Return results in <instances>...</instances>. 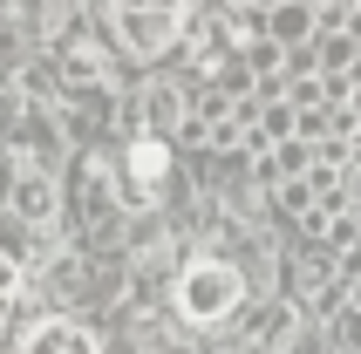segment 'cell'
<instances>
[{
    "instance_id": "6da1fadb",
    "label": "cell",
    "mask_w": 361,
    "mask_h": 354,
    "mask_svg": "<svg viewBox=\"0 0 361 354\" xmlns=\"http://www.w3.org/2000/svg\"><path fill=\"white\" fill-rule=\"evenodd\" d=\"M184 28H191V0H109V35L137 61H157L164 48H178Z\"/></svg>"
},
{
    "instance_id": "7a4b0ae2",
    "label": "cell",
    "mask_w": 361,
    "mask_h": 354,
    "mask_svg": "<svg viewBox=\"0 0 361 354\" xmlns=\"http://www.w3.org/2000/svg\"><path fill=\"white\" fill-rule=\"evenodd\" d=\"M239 300H245V279L232 273L225 259H191L178 273V314L191 320V327H219Z\"/></svg>"
},
{
    "instance_id": "3957f363",
    "label": "cell",
    "mask_w": 361,
    "mask_h": 354,
    "mask_svg": "<svg viewBox=\"0 0 361 354\" xmlns=\"http://www.w3.org/2000/svg\"><path fill=\"white\" fill-rule=\"evenodd\" d=\"M7 212H14L20 225H55L61 191H55V177H48V164H35V157L14 164V177H7Z\"/></svg>"
},
{
    "instance_id": "277c9868",
    "label": "cell",
    "mask_w": 361,
    "mask_h": 354,
    "mask_svg": "<svg viewBox=\"0 0 361 354\" xmlns=\"http://www.w3.org/2000/svg\"><path fill=\"white\" fill-rule=\"evenodd\" d=\"M191 48H198L204 68H219L225 48H245V14L232 0H204L198 14H191Z\"/></svg>"
},
{
    "instance_id": "5b68a950",
    "label": "cell",
    "mask_w": 361,
    "mask_h": 354,
    "mask_svg": "<svg viewBox=\"0 0 361 354\" xmlns=\"http://www.w3.org/2000/svg\"><path fill=\"white\" fill-rule=\"evenodd\" d=\"M123 177H130V197H137V205H150V197L164 191V177H171V143L143 130V137L123 150Z\"/></svg>"
},
{
    "instance_id": "8992f818",
    "label": "cell",
    "mask_w": 361,
    "mask_h": 354,
    "mask_svg": "<svg viewBox=\"0 0 361 354\" xmlns=\"http://www.w3.org/2000/svg\"><path fill=\"white\" fill-rule=\"evenodd\" d=\"M14 354H102V348H96V334H89L82 320L48 314V320H35V327L20 334V348H14Z\"/></svg>"
},
{
    "instance_id": "52a82bcc",
    "label": "cell",
    "mask_w": 361,
    "mask_h": 354,
    "mask_svg": "<svg viewBox=\"0 0 361 354\" xmlns=\"http://www.w3.org/2000/svg\"><path fill=\"white\" fill-rule=\"evenodd\" d=\"M266 28H273V41H307V35H314V14H307L300 0H280Z\"/></svg>"
},
{
    "instance_id": "ba28073f",
    "label": "cell",
    "mask_w": 361,
    "mask_h": 354,
    "mask_svg": "<svg viewBox=\"0 0 361 354\" xmlns=\"http://www.w3.org/2000/svg\"><path fill=\"white\" fill-rule=\"evenodd\" d=\"M14 293H20V266L0 252V300H14Z\"/></svg>"
},
{
    "instance_id": "9c48e42d",
    "label": "cell",
    "mask_w": 361,
    "mask_h": 354,
    "mask_svg": "<svg viewBox=\"0 0 361 354\" xmlns=\"http://www.w3.org/2000/svg\"><path fill=\"white\" fill-rule=\"evenodd\" d=\"M7 307H14V300H0V334H7Z\"/></svg>"
}]
</instances>
